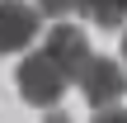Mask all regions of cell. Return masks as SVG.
Masks as SVG:
<instances>
[{"instance_id": "3", "label": "cell", "mask_w": 127, "mask_h": 123, "mask_svg": "<svg viewBox=\"0 0 127 123\" xmlns=\"http://www.w3.org/2000/svg\"><path fill=\"white\" fill-rule=\"evenodd\" d=\"M42 28L38 5L28 0H0V52H24Z\"/></svg>"}, {"instance_id": "5", "label": "cell", "mask_w": 127, "mask_h": 123, "mask_svg": "<svg viewBox=\"0 0 127 123\" xmlns=\"http://www.w3.org/2000/svg\"><path fill=\"white\" fill-rule=\"evenodd\" d=\"M85 14L99 28H123L127 24V0H85Z\"/></svg>"}, {"instance_id": "7", "label": "cell", "mask_w": 127, "mask_h": 123, "mask_svg": "<svg viewBox=\"0 0 127 123\" xmlns=\"http://www.w3.org/2000/svg\"><path fill=\"white\" fill-rule=\"evenodd\" d=\"M94 123H127V114H123V109H99Z\"/></svg>"}, {"instance_id": "4", "label": "cell", "mask_w": 127, "mask_h": 123, "mask_svg": "<svg viewBox=\"0 0 127 123\" xmlns=\"http://www.w3.org/2000/svg\"><path fill=\"white\" fill-rule=\"evenodd\" d=\"M80 90H85V100H90L94 109H113L127 95V71L118 62H108V57H94V62L85 66V76H80Z\"/></svg>"}, {"instance_id": "8", "label": "cell", "mask_w": 127, "mask_h": 123, "mask_svg": "<svg viewBox=\"0 0 127 123\" xmlns=\"http://www.w3.org/2000/svg\"><path fill=\"white\" fill-rule=\"evenodd\" d=\"M47 123H71V119H66V114H52V119H47Z\"/></svg>"}, {"instance_id": "6", "label": "cell", "mask_w": 127, "mask_h": 123, "mask_svg": "<svg viewBox=\"0 0 127 123\" xmlns=\"http://www.w3.org/2000/svg\"><path fill=\"white\" fill-rule=\"evenodd\" d=\"M75 9H85V0H38V14H52V19H61V24H66V14H75Z\"/></svg>"}, {"instance_id": "9", "label": "cell", "mask_w": 127, "mask_h": 123, "mask_svg": "<svg viewBox=\"0 0 127 123\" xmlns=\"http://www.w3.org/2000/svg\"><path fill=\"white\" fill-rule=\"evenodd\" d=\"M123 57H127V38H123Z\"/></svg>"}, {"instance_id": "1", "label": "cell", "mask_w": 127, "mask_h": 123, "mask_svg": "<svg viewBox=\"0 0 127 123\" xmlns=\"http://www.w3.org/2000/svg\"><path fill=\"white\" fill-rule=\"evenodd\" d=\"M19 95H24L33 109H57V100L66 95L61 66H57L47 52H33V57L19 66Z\"/></svg>"}, {"instance_id": "2", "label": "cell", "mask_w": 127, "mask_h": 123, "mask_svg": "<svg viewBox=\"0 0 127 123\" xmlns=\"http://www.w3.org/2000/svg\"><path fill=\"white\" fill-rule=\"evenodd\" d=\"M42 52L61 66V76H66V81H80V76H85V66L94 62L90 38H85L80 28H71V24H57V28L47 33V47H42Z\"/></svg>"}]
</instances>
